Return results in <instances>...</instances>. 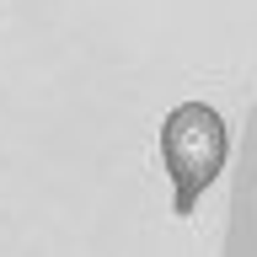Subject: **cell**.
<instances>
[{"mask_svg":"<svg viewBox=\"0 0 257 257\" xmlns=\"http://www.w3.org/2000/svg\"><path fill=\"white\" fill-rule=\"evenodd\" d=\"M161 156L172 172V209L193 214V204L204 198V188H214V177L225 172L230 140H225V118L209 102H182L166 112L161 123Z\"/></svg>","mask_w":257,"mask_h":257,"instance_id":"cell-1","label":"cell"}]
</instances>
